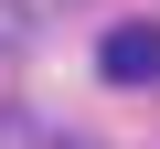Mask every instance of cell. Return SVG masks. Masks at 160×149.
<instances>
[{"label": "cell", "instance_id": "3957f363", "mask_svg": "<svg viewBox=\"0 0 160 149\" xmlns=\"http://www.w3.org/2000/svg\"><path fill=\"white\" fill-rule=\"evenodd\" d=\"M11 53H32V11H22V0H0V64H11Z\"/></svg>", "mask_w": 160, "mask_h": 149}, {"label": "cell", "instance_id": "6da1fadb", "mask_svg": "<svg viewBox=\"0 0 160 149\" xmlns=\"http://www.w3.org/2000/svg\"><path fill=\"white\" fill-rule=\"evenodd\" d=\"M96 64H107V85H149V74H160V22H118Z\"/></svg>", "mask_w": 160, "mask_h": 149}, {"label": "cell", "instance_id": "7a4b0ae2", "mask_svg": "<svg viewBox=\"0 0 160 149\" xmlns=\"http://www.w3.org/2000/svg\"><path fill=\"white\" fill-rule=\"evenodd\" d=\"M0 149H96V138L64 128V117H22V107H0Z\"/></svg>", "mask_w": 160, "mask_h": 149}]
</instances>
